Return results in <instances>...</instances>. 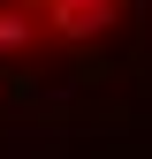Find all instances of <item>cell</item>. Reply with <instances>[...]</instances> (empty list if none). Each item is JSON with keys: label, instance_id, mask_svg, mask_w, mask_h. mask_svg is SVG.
<instances>
[{"label": "cell", "instance_id": "6da1fadb", "mask_svg": "<svg viewBox=\"0 0 152 159\" xmlns=\"http://www.w3.org/2000/svg\"><path fill=\"white\" fill-rule=\"evenodd\" d=\"M114 23V0H53V30L61 38H99Z\"/></svg>", "mask_w": 152, "mask_h": 159}, {"label": "cell", "instance_id": "7a4b0ae2", "mask_svg": "<svg viewBox=\"0 0 152 159\" xmlns=\"http://www.w3.org/2000/svg\"><path fill=\"white\" fill-rule=\"evenodd\" d=\"M31 46V8H0V53Z\"/></svg>", "mask_w": 152, "mask_h": 159}]
</instances>
